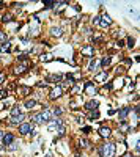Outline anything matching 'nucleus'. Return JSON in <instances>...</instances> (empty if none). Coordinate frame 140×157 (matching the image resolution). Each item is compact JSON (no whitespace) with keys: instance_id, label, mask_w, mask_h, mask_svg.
<instances>
[{"instance_id":"obj_1","label":"nucleus","mask_w":140,"mask_h":157,"mask_svg":"<svg viewBox=\"0 0 140 157\" xmlns=\"http://www.w3.org/2000/svg\"><path fill=\"white\" fill-rule=\"evenodd\" d=\"M98 152H99V156H101V157H115L116 146H115V143L107 141V143H104V145L98 146Z\"/></svg>"},{"instance_id":"obj_2","label":"nucleus","mask_w":140,"mask_h":157,"mask_svg":"<svg viewBox=\"0 0 140 157\" xmlns=\"http://www.w3.org/2000/svg\"><path fill=\"white\" fill-rule=\"evenodd\" d=\"M52 119V113H51V110H43V112H39V113H33L31 115V121L33 123H36V124H44V123H47V121H51Z\"/></svg>"},{"instance_id":"obj_3","label":"nucleus","mask_w":140,"mask_h":157,"mask_svg":"<svg viewBox=\"0 0 140 157\" xmlns=\"http://www.w3.org/2000/svg\"><path fill=\"white\" fill-rule=\"evenodd\" d=\"M29 64H30V61H27V60H25V61H22V63H19V64H16V66L13 68V74H16V76H22V74H25Z\"/></svg>"},{"instance_id":"obj_4","label":"nucleus","mask_w":140,"mask_h":157,"mask_svg":"<svg viewBox=\"0 0 140 157\" xmlns=\"http://www.w3.org/2000/svg\"><path fill=\"white\" fill-rule=\"evenodd\" d=\"M61 96H63V88H61V85H57V86H54V88L51 90V93H49V99L54 101V99L61 98Z\"/></svg>"},{"instance_id":"obj_5","label":"nucleus","mask_w":140,"mask_h":157,"mask_svg":"<svg viewBox=\"0 0 140 157\" xmlns=\"http://www.w3.org/2000/svg\"><path fill=\"white\" fill-rule=\"evenodd\" d=\"M30 132H33V124H30V123L19 124V133L21 135H27V133H30Z\"/></svg>"},{"instance_id":"obj_6","label":"nucleus","mask_w":140,"mask_h":157,"mask_svg":"<svg viewBox=\"0 0 140 157\" xmlns=\"http://www.w3.org/2000/svg\"><path fill=\"white\" fill-rule=\"evenodd\" d=\"M80 54H82L84 57L93 58L94 57V47H93V46H90V44H87V46H84V47L80 49Z\"/></svg>"},{"instance_id":"obj_7","label":"nucleus","mask_w":140,"mask_h":157,"mask_svg":"<svg viewBox=\"0 0 140 157\" xmlns=\"http://www.w3.org/2000/svg\"><path fill=\"white\" fill-rule=\"evenodd\" d=\"M60 126H63V121L60 118H55V119H51V121H49L47 129H49V131H57Z\"/></svg>"},{"instance_id":"obj_8","label":"nucleus","mask_w":140,"mask_h":157,"mask_svg":"<svg viewBox=\"0 0 140 157\" xmlns=\"http://www.w3.org/2000/svg\"><path fill=\"white\" fill-rule=\"evenodd\" d=\"M84 90H85V93L90 94V96H93V94L98 93V88L93 85V82H87V83L84 85Z\"/></svg>"},{"instance_id":"obj_9","label":"nucleus","mask_w":140,"mask_h":157,"mask_svg":"<svg viewBox=\"0 0 140 157\" xmlns=\"http://www.w3.org/2000/svg\"><path fill=\"white\" fill-rule=\"evenodd\" d=\"M131 110H132V107H123V108L118 112V118H120L121 123L126 121V118H128V115L131 113Z\"/></svg>"},{"instance_id":"obj_10","label":"nucleus","mask_w":140,"mask_h":157,"mask_svg":"<svg viewBox=\"0 0 140 157\" xmlns=\"http://www.w3.org/2000/svg\"><path fill=\"white\" fill-rule=\"evenodd\" d=\"M24 119H25V115L21 113V115H17V116H11L10 118V124H13V126H19V124L24 123Z\"/></svg>"},{"instance_id":"obj_11","label":"nucleus","mask_w":140,"mask_h":157,"mask_svg":"<svg viewBox=\"0 0 140 157\" xmlns=\"http://www.w3.org/2000/svg\"><path fill=\"white\" fill-rule=\"evenodd\" d=\"M2 141H3V145L8 146V145H11L13 141H14V135L10 132H6V133H3V137H2Z\"/></svg>"},{"instance_id":"obj_12","label":"nucleus","mask_w":140,"mask_h":157,"mask_svg":"<svg viewBox=\"0 0 140 157\" xmlns=\"http://www.w3.org/2000/svg\"><path fill=\"white\" fill-rule=\"evenodd\" d=\"M109 77V72L107 71H102V72H99V74H96L94 76V82H99V83H104V80Z\"/></svg>"},{"instance_id":"obj_13","label":"nucleus","mask_w":140,"mask_h":157,"mask_svg":"<svg viewBox=\"0 0 140 157\" xmlns=\"http://www.w3.org/2000/svg\"><path fill=\"white\" fill-rule=\"evenodd\" d=\"M110 24H112V19H110L109 14H104V16L101 17V21H99V25L104 27V29H106V27H109Z\"/></svg>"},{"instance_id":"obj_14","label":"nucleus","mask_w":140,"mask_h":157,"mask_svg":"<svg viewBox=\"0 0 140 157\" xmlns=\"http://www.w3.org/2000/svg\"><path fill=\"white\" fill-rule=\"evenodd\" d=\"M61 74H51V76L46 77V82H54V83H58V82H61Z\"/></svg>"},{"instance_id":"obj_15","label":"nucleus","mask_w":140,"mask_h":157,"mask_svg":"<svg viewBox=\"0 0 140 157\" xmlns=\"http://www.w3.org/2000/svg\"><path fill=\"white\" fill-rule=\"evenodd\" d=\"M110 133H112L110 127H99V137L101 138H109Z\"/></svg>"},{"instance_id":"obj_16","label":"nucleus","mask_w":140,"mask_h":157,"mask_svg":"<svg viewBox=\"0 0 140 157\" xmlns=\"http://www.w3.org/2000/svg\"><path fill=\"white\" fill-rule=\"evenodd\" d=\"M61 35H63V29H61V27H52V29H51V36H54V38H60Z\"/></svg>"},{"instance_id":"obj_17","label":"nucleus","mask_w":140,"mask_h":157,"mask_svg":"<svg viewBox=\"0 0 140 157\" xmlns=\"http://www.w3.org/2000/svg\"><path fill=\"white\" fill-rule=\"evenodd\" d=\"M17 93L21 96H29L31 93V88L30 86H21V88H17Z\"/></svg>"},{"instance_id":"obj_18","label":"nucleus","mask_w":140,"mask_h":157,"mask_svg":"<svg viewBox=\"0 0 140 157\" xmlns=\"http://www.w3.org/2000/svg\"><path fill=\"white\" fill-rule=\"evenodd\" d=\"M98 102H96V101H88V102H85V108H87V110H91V112H93V110H96L98 108Z\"/></svg>"},{"instance_id":"obj_19","label":"nucleus","mask_w":140,"mask_h":157,"mask_svg":"<svg viewBox=\"0 0 140 157\" xmlns=\"http://www.w3.org/2000/svg\"><path fill=\"white\" fill-rule=\"evenodd\" d=\"M35 105H36V101H35V99H29V101H25L24 107H25L27 110H31V108L35 107Z\"/></svg>"},{"instance_id":"obj_20","label":"nucleus","mask_w":140,"mask_h":157,"mask_svg":"<svg viewBox=\"0 0 140 157\" xmlns=\"http://www.w3.org/2000/svg\"><path fill=\"white\" fill-rule=\"evenodd\" d=\"M10 47H11V43H10V41H5V43L0 44V52H8Z\"/></svg>"},{"instance_id":"obj_21","label":"nucleus","mask_w":140,"mask_h":157,"mask_svg":"<svg viewBox=\"0 0 140 157\" xmlns=\"http://www.w3.org/2000/svg\"><path fill=\"white\" fill-rule=\"evenodd\" d=\"M98 68H99V61H96V60L91 58V63H90L88 69H90V71H98Z\"/></svg>"},{"instance_id":"obj_22","label":"nucleus","mask_w":140,"mask_h":157,"mask_svg":"<svg viewBox=\"0 0 140 157\" xmlns=\"http://www.w3.org/2000/svg\"><path fill=\"white\" fill-rule=\"evenodd\" d=\"M110 61H112V58L107 55V57H104V58L101 60V63H99V64H101L102 68H106V66H109V64H110Z\"/></svg>"},{"instance_id":"obj_23","label":"nucleus","mask_w":140,"mask_h":157,"mask_svg":"<svg viewBox=\"0 0 140 157\" xmlns=\"http://www.w3.org/2000/svg\"><path fill=\"white\" fill-rule=\"evenodd\" d=\"M39 60H41V61H51V60H54V58H52L51 54H41L39 55Z\"/></svg>"},{"instance_id":"obj_24","label":"nucleus","mask_w":140,"mask_h":157,"mask_svg":"<svg viewBox=\"0 0 140 157\" xmlns=\"http://www.w3.org/2000/svg\"><path fill=\"white\" fill-rule=\"evenodd\" d=\"M11 19H13L11 13H5V14L2 16V22H3V24H6V22H11Z\"/></svg>"},{"instance_id":"obj_25","label":"nucleus","mask_w":140,"mask_h":157,"mask_svg":"<svg viewBox=\"0 0 140 157\" xmlns=\"http://www.w3.org/2000/svg\"><path fill=\"white\" fill-rule=\"evenodd\" d=\"M22 112H21V107L19 105H14V107L11 108V116H17V115H21Z\"/></svg>"},{"instance_id":"obj_26","label":"nucleus","mask_w":140,"mask_h":157,"mask_svg":"<svg viewBox=\"0 0 140 157\" xmlns=\"http://www.w3.org/2000/svg\"><path fill=\"white\" fill-rule=\"evenodd\" d=\"M98 118H99V112H98V110H93V112L90 113V119L94 121V119H98Z\"/></svg>"},{"instance_id":"obj_27","label":"nucleus","mask_w":140,"mask_h":157,"mask_svg":"<svg viewBox=\"0 0 140 157\" xmlns=\"http://www.w3.org/2000/svg\"><path fill=\"white\" fill-rule=\"evenodd\" d=\"M5 41H8V36H6L5 31H2V30H0V44H2V43H5Z\"/></svg>"},{"instance_id":"obj_28","label":"nucleus","mask_w":140,"mask_h":157,"mask_svg":"<svg viewBox=\"0 0 140 157\" xmlns=\"http://www.w3.org/2000/svg\"><path fill=\"white\" fill-rule=\"evenodd\" d=\"M51 113H52V115H55V116H57V115H58V116H60V115L63 113V110H61L60 107H54V110H52Z\"/></svg>"},{"instance_id":"obj_29","label":"nucleus","mask_w":140,"mask_h":157,"mask_svg":"<svg viewBox=\"0 0 140 157\" xmlns=\"http://www.w3.org/2000/svg\"><path fill=\"white\" fill-rule=\"evenodd\" d=\"M79 146H80V148H88V146H90V141L84 138V140H80V141H79Z\"/></svg>"},{"instance_id":"obj_30","label":"nucleus","mask_w":140,"mask_h":157,"mask_svg":"<svg viewBox=\"0 0 140 157\" xmlns=\"http://www.w3.org/2000/svg\"><path fill=\"white\" fill-rule=\"evenodd\" d=\"M116 83L115 85H112V88H118V86H120V88H121V86H123V78H116Z\"/></svg>"},{"instance_id":"obj_31","label":"nucleus","mask_w":140,"mask_h":157,"mask_svg":"<svg viewBox=\"0 0 140 157\" xmlns=\"http://www.w3.org/2000/svg\"><path fill=\"white\" fill-rule=\"evenodd\" d=\"M54 5H55L54 0H44V6H46V8H52Z\"/></svg>"},{"instance_id":"obj_32","label":"nucleus","mask_w":140,"mask_h":157,"mask_svg":"<svg viewBox=\"0 0 140 157\" xmlns=\"http://www.w3.org/2000/svg\"><path fill=\"white\" fill-rule=\"evenodd\" d=\"M57 131H58V133H57V137H58V138H60V137H63V135H65V132H66V131H65V127H63V126H60V127L57 129Z\"/></svg>"},{"instance_id":"obj_33","label":"nucleus","mask_w":140,"mask_h":157,"mask_svg":"<svg viewBox=\"0 0 140 157\" xmlns=\"http://www.w3.org/2000/svg\"><path fill=\"white\" fill-rule=\"evenodd\" d=\"M99 21H101V16H94L91 19V24L93 25H99Z\"/></svg>"},{"instance_id":"obj_34","label":"nucleus","mask_w":140,"mask_h":157,"mask_svg":"<svg viewBox=\"0 0 140 157\" xmlns=\"http://www.w3.org/2000/svg\"><path fill=\"white\" fill-rule=\"evenodd\" d=\"M134 43H135L134 38H132V36H129V38H128V47L132 49V47H134Z\"/></svg>"},{"instance_id":"obj_35","label":"nucleus","mask_w":140,"mask_h":157,"mask_svg":"<svg viewBox=\"0 0 140 157\" xmlns=\"http://www.w3.org/2000/svg\"><path fill=\"white\" fill-rule=\"evenodd\" d=\"M5 78H6V72H0V85L2 83H5Z\"/></svg>"},{"instance_id":"obj_36","label":"nucleus","mask_w":140,"mask_h":157,"mask_svg":"<svg viewBox=\"0 0 140 157\" xmlns=\"http://www.w3.org/2000/svg\"><path fill=\"white\" fill-rule=\"evenodd\" d=\"M25 58H27V54H19L17 55V61H25Z\"/></svg>"},{"instance_id":"obj_37","label":"nucleus","mask_w":140,"mask_h":157,"mask_svg":"<svg viewBox=\"0 0 140 157\" xmlns=\"http://www.w3.org/2000/svg\"><path fill=\"white\" fill-rule=\"evenodd\" d=\"M38 86H39V88H46V86H47V82H44V83H43V82H39Z\"/></svg>"},{"instance_id":"obj_38","label":"nucleus","mask_w":140,"mask_h":157,"mask_svg":"<svg viewBox=\"0 0 140 157\" xmlns=\"http://www.w3.org/2000/svg\"><path fill=\"white\" fill-rule=\"evenodd\" d=\"M90 132H91V127H84V133H90Z\"/></svg>"},{"instance_id":"obj_39","label":"nucleus","mask_w":140,"mask_h":157,"mask_svg":"<svg viewBox=\"0 0 140 157\" xmlns=\"http://www.w3.org/2000/svg\"><path fill=\"white\" fill-rule=\"evenodd\" d=\"M116 46H118V47H123V46H124V41H118V43H116Z\"/></svg>"},{"instance_id":"obj_40","label":"nucleus","mask_w":140,"mask_h":157,"mask_svg":"<svg viewBox=\"0 0 140 157\" xmlns=\"http://www.w3.org/2000/svg\"><path fill=\"white\" fill-rule=\"evenodd\" d=\"M124 157H135V156H132V154H129V152H128V154H124Z\"/></svg>"},{"instance_id":"obj_41","label":"nucleus","mask_w":140,"mask_h":157,"mask_svg":"<svg viewBox=\"0 0 140 157\" xmlns=\"http://www.w3.org/2000/svg\"><path fill=\"white\" fill-rule=\"evenodd\" d=\"M2 137H3V132H2V131H0V140H2Z\"/></svg>"}]
</instances>
